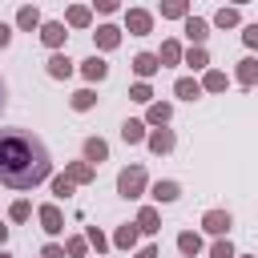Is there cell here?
Here are the masks:
<instances>
[{"label": "cell", "instance_id": "836d02e7", "mask_svg": "<svg viewBox=\"0 0 258 258\" xmlns=\"http://www.w3.org/2000/svg\"><path fill=\"white\" fill-rule=\"evenodd\" d=\"M60 246H64V258H85V254H89V242H85V234H69Z\"/></svg>", "mask_w": 258, "mask_h": 258}, {"label": "cell", "instance_id": "8d00e7d4", "mask_svg": "<svg viewBox=\"0 0 258 258\" xmlns=\"http://www.w3.org/2000/svg\"><path fill=\"white\" fill-rule=\"evenodd\" d=\"M242 44H246V48H250V56H254V48H258V20L242 24Z\"/></svg>", "mask_w": 258, "mask_h": 258}, {"label": "cell", "instance_id": "d590c367", "mask_svg": "<svg viewBox=\"0 0 258 258\" xmlns=\"http://www.w3.org/2000/svg\"><path fill=\"white\" fill-rule=\"evenodd\" d=\"M28 218H32V202H28V198H16V202L8 206V222L20 226V222H28Z\"/></svg>", "mask_w": 258, "mask_h": 258}, {"label": "cell", "instance_id": "f35d334b", "mask_svg": "<svg viewBox=\"0 0 258 258\" xmlns=\"http://www.w3.org/2000/svg\"><path fill=\"white\" fill-rule=\"evenodd\" d=\"M129 258H161V250H157V242H145V246H137Z\"/></svg>", "mask_w": 258, "mask_h": 258}, {"label": "cell", "instance_id": "30bf717a", "mask_svg": "<svg viewBox=\"0 0 258 258\" xmlns=\"http://www.w3.org/2000/svg\"><path fill=\"white\" fill-rule=\"evenodd\" d=\"M77 73L85 77V85L93 89V85H101V81H109V60L105 56H85V60H77Z\"/></svg>", "mask_w": 258, "mask_h": 258}, {"label": "cell", "instance_id": "b9f144b4", "mask_svg": "<svg viewBox=\"0 0 258 258\" xmlns=\"http://www.w3.org/2000/svg\"><path fill=\"white\" fill-rule=\"evenodd\" d=\"M4 105H8V85H4V77H0V113H4Z\"/></svg>", "mask_w": 258, "mask_h": 258}, {"label": "cell", "instance_id": "44dd1931", "mask_svg": "<svg viewBox=\"0 0 258 258\" xmlns=\"http://www.w3.org/2000/svg\"><path fill=\"white\" fill-rule=\"evenodd\" d=\"M60 173H64V177H69V181H73L77 189H81V185H93V181H97V169H93L89 161H81V157H77V161H64V169H60Z\"/></svg>", "mask_w": 258, "mask_h": 258}, {"label": "cell", "instance_id": "ab89813d", "mask_svg": "<svg viewBox=\"0 0 258 258\" xmlns=\"http://www.w3.org/2000/svg\"><path fill=\"white\" fill-rule=\"evenodd\" d=\"M40 258H64V246L60 242H44L40 246Z\"/></svg>", "mask_w": 258, "mask_h": 258}, {"label": "cell", "instance_id": "5b68a950", "mask_svg": "<svg viewBox=\"0 0 258 258\" xmlns=\"http://www.w3.org/2000/svg\"><path fill=\"white\" fill-rule=\"evenodd\" d=\"M121 40H125L121 24L105 20V24H97V32H93V52H97V56H105V52H117V48H121Z\"/></svg>", "mask_w": 258, "mask_h": 258}, {"label": "cell", "instance_id": "7bdbcfd3", "mask_svg": "<svg viewBox=\"0 0 258 258\" xmlns=\"http://www.w3.org/2000/svg\"><path fill=\"white\" fill-rule=\"evenodd\" d=\"M4 246H8V226L0 222V250H4Z\"/></svg>", "mask_w": 258, "mask_h": 258}, {"label": "cell", "instance_id": "cb8c5ba5", "mask_svg": "<svg viewBox=\"0 0 258 258\" xmlns=\"http://www.w3.org/2000/svg\"><path fill=\"white\" fill-rule=\"evenodd\" d=\"M145 137H149V125L141 117H125L121 121V141L125 145H145Z\"/></svg>", "mask_w": 258, "mask_h": 258}, {"label": "cell", "instance_id": "ba28073f", "mask_svg": "<svg viewBox=\"0 0 258 258\" xmlns=\"http://www.w3.org/2000/svg\"><path fill=\"white\" fill-rule=\"evenodd\" d=\"M149 198H153L157 210H161V206H173V202L181 198V181H177V177H157V181H149Z\"/></svg>", "mask_w": 258, "mask_h": 258}, {"label": "cell", "instance_id": "3957f363", "mask_svg": "<svg viewBox=\"0 0 258 258\" xmlns=\"http://www.w3.org/2000/svg\"><path fill=\"white\" fill-rule=\"evenodd\" d=\"M153 24H157L153 8H141V4L121 8V32H129V36H149V32H153Z\"/></svg>", "mask_w": 258, "mask_h": 258}, {"label": "cell", "instance_id": "4fadbf2b", "mask_svg": "<svg viewBox=\"0 0 258 258\" xmlns=\"http://www.w3.org/2000/svg\"><path fill=\"white\" fill-rule=\"evenodd\" d=\"M145 149H149L153 157H169V153L177 149V133H173V129H149Z\"/></svg>", "mask_w": 258, "mask_h": 258}, {"label": "cell", "instance_id": "60d3db41", "mask_svg": "<svg viewBox=\"0 0 258 258\" xmlns=\"http://www.w3.org/2000/svg\"><path fill=\"white\" fill-rule=\"evenodd\" d=\"M12 32H16V28H12V24H4V20H0V52H4V48H8V44H12Z\"/></svg>", "mask_w": 258, "mask_h": 258}, {"label": "cell", "instance_id": "7402d4cb", "mask_svg": "<svg viewBox=\"0 0 258 258\" xmlns=\"http://www.w3.org/2000/svg\"><path fill=\"white\" fill-rule=\"evenodd\" d=\"M246 20H242V8H234V4H222V8H214V16H210V28H242Z\"/></svg>", "mask_w": 258, "mask_h": 258}, {"label": "cell", "instance_id": "4316f807", "mask_svg": "<svg viewBox=\"0 0 258 258\" xmlns=\"http://www.w3.org/2000/svg\"><path fill=\"white\" fill-rule=\"evenodd\" d=\"M153 16H161V20H185V16H194V8H189V0H161V8L153 12Z\"/></svg>", "mask_w": 258, "mask_h": 258}, {"label": "cell", "instance_id": "484cf974", "mask_svg": "<svg viewBox=\"0 0 258 258\" xmlns=\"http://www.w3.org/2000/svg\"><path fill=\"white\" fill-rule=\"evenodd\" d=\"M198 85H202V93H226V89H230L234 81H230V77H226L222 69H214V64H210V69H206V73L198 77Z\"/></svg>", "mask_w": 258, "mask_h": 258}, {"label": "cell", "instance_id": "e575fe53", "mask_svg": "<svg viewBox=\"0 0 258 258\" xmlns=\"http://www.w3.org/2000/svg\"><path fill=\"white\" fill-rule=\"evenodd\" d=\"M206 258H238V250H234L230 238H214V242L206 246Z\"/></svg>", "mask_w": 258, "mask_h": 258}, {"label": "cell", "instance_id": "74e56055", "mask_svg": "<svg viewBox=\"0 0 258 258\" xmlns=\"http://www.w3.org/2000/svg\"><path fill=\"white\" fill-rule=\"evenodd\" d=\"M89 8H93V16H97V12H101V16H117V12H121V4H117V0H93Z\"/></svg>", "mask_w": 258, "mask_h": 258}, {"label": "cell", "instance_id": "7c38bea8", "mask_svg": "<svg viewBox=\"0 0 258 258\" xmlns=\"http://www.w3.org/2000/svg\"><path fill=\"white\" fill-rule=\"evenodd\" d=\"M129 69H133V77H137V81H153V77L161 73V60H157V52H149V48H141V52H133V60H129Z\"/></svg>", "mask_w": 258, "mask_h": 258}, {"label": "cell", "instance_id": "f6af8a7d", "mask_svg": "<svg viewBox=\"0 0 258 258\" xmlns=\"http://www.w3.org/2000/svg\"><path fill=\"white\" fill-rule=\"evenodd\" d=\"M238 258H258V254H238Z\"/></svg>", "mask_w": 258, "mask_h": 258}, {"label": "cell", "instance_id": "277c9868", "mask_svg": "<svg viewBox=\"0 0 258 258\" xmlns=\"http://www.w3.org/2000/svg\"><path fill=\"white\" fill-rule=\"evenodd\" d=\"M198 226H202L198 234H210V238H230L234 214H230V210H222V206H210V210L202 214V222H198Z\"/></svg>", "mask_w": 258, "mask_h": 258}, {"label": "cell", "instance_id": "8992f818", "mask_svg": "<svg viewBox=\"0 0 258 258\" xmlns=\"http://www.w3.org/2000/svg\"><path fill=\"white\" fill-rule=\"evenodd\" d=\"M36 222H40V230H44L52 242L64 234V214H60L56 202H40V206H36Z\"/></svg>", "mask_w": 258, "mask_h": 258}, {"label": "cell", "instance_id": "2e32d148", "mask_svg": "<svg viewBox=\"0 0 258 258\" xmlns=\"http://www.w3.org/2000/svg\"><path fill=\"white\" fill-rule=\"evenodd\" d=\"M60 20H64L69 32H85V28H93V8L89 4H69Z\"/></svg>", "mask_w": 258, "mask_h": 258}, {"label": "cell", "instance_id": "ee69618b", "mask_svg": "<svg viewBox=\"0 0 258 258\" xmlns=\"http://www.w3.org/2000/svg\"><path fill=\"white\" fill-rule=\"evenodd\" d=\"M0 258H16V254H12V250H8V246H4V250H0Z\"/></svg>", "mask_w": 258, "mask_h": 258}, {"label": "cell", "instance_id": "9a60e30c", "mask_svg": "<svg viewBox=\"0 0 258 258\" xmlns=\"http://www.w3.org/2000/svg\"><path fill=\"white\" fill-rule=\"evenodd\" d=\"M109 246H113V250H129V254H133V250L141 246V230H137L133 222H121V226L109 234Z\"/></svg>", "mask_w": 258, "mask_h": 258}, {"label": "cell", "instance_id": "7a4b0ae2", "mask_svg": "<svg viewBox=\"0 0 258 258\" xmlns=\"http://www.w3.org/2000/svg\"><path fill=\"white\" fill-rule=\"evenodd\" d=\"M145 194H149V169H145L141 161L125 165V169L117 173V198H125V202H141Z\"/></svg>", "mask_w": 258, "mask_h": 258}, {"label": "cell", "instance_id": "ffe728a7", "mask_svg": "<svg viewBox=\"0 0 258 258\" xmlns=\"http://www.w3.org/2000/svg\"><path fill=\"white\" fill-rule=\"evenodd\" d=\"M173 246H177L181 258H202V254H206V238H202L198 230H181V234L173 238Z\"/></svg>", "mask_w": 258, "mask_h": 258}, {"label": "cell", "instance_id": "4dcf8cb0", "mask_svg": "<svg viewBox=\"0 0 258 258\" xmlns=\"http://www.w3.org/2000/svg\"><path fill=\"white\" fill-rule=\"evenodd\" d=\"M48 194H52V202H69V198L77 194V185H73L64 173H52V177H48Z\"/></svg>", "mask_w": 258, "mask_h": 258}, {"label": "cell", "instance_id": "5bb4252c", "mask_svg": "<svg viewBox=\"0 0 258 258\" xmlns=\"http://www.w3.org/2000/svg\"><path fill=\"white\" fill-rule=\"evenodd\" d=\"M40 24H44V12L36 4H20L16 16H12V28L16 32H40Z\"/></svg>", "mask_w": 258, "mask_h": 258}, {"label": "cell", "instance_id": "8fae6325", "mask_svg": "<svg viewBox=\"0 0 258 258\" xmlns=\"http://www.w3.org/2000/svg\"><path fill=\"white\" fill-rule=\"evenodd\" d=\"M73 73H77V60L69 52H48V60H44V77L48 81H69Z\"/></svg>", "mask_w": 258, "mask_h": 258}, {"label": "cell", "instance_id": "d4e9b609", "mask_svg": "<svg viewBox=\"0 0 258 258\" xmlns=\"http://www.w3.org/2000/svg\"><path fill=\"white\" fill-rule=\"evenodd\" d=\"M181 52H185V44H181L177 36H165V40H161V48H157V60H161V69H173V64H181Z\"/></svg>", "mask_w": 258, "mask_h": 258}, {"label": "cell", "instance_id": "e0dca14e", "mask_svg": "<svg viewBox=\"0 0 258 258\" xmlns=\"http://www.w3.org/2000/svg\"><path fill=\"white\" fill-rule=\"evenodd\" d=\"M149 129H169V121H173V101H153V105H145V117H141Z\"/></svg>", "mask_w": 258, "mask_h": 258}, {"label": "cell", "instance_id": "83f0119b", "mask_svg": "<svg viewBox=\"0 0 258 258\" xmlns=\"http://www.w3.org/2000/svg\"><path fill=\"white\" fill-rule=\"evenodd\" d=\"M181 64L189 69V77H202L210 69V48H185L181 52Z\"/></svg>", "mask_w": 258, "mask_h": 258}, {"label": "cell", "instance_id": "1f68e13d", "mask_svg": "<svg viewBox=\"0 0 258 258\" xmlns=\"http://www.w3.org/2000/svg\"><path fill=\"white\" fill-rule=\"evenodd\" d=\"M85 242H89V250H97V258H105L113 246H109V234L101 230V226H85Z\"/></svg>", "mask_w": 258, "mask_h": 258}, {"label": "cell", "instance_id": "ac0fdd59", "mask_svg": "<svg viewBox=\"0 0 258 258\" xmlns=\"http://www.w3.org/2000/svg\"><path fill=\"white\" fill-rule=\"evenodd\" d=\"M81 161H89L93 169H97L101 161H109V141H105V137H97V133H93V137H85V141H81Z\"/></svg>", "mask_w": 258, "mask_h": 258}, {"label": "cell", "instance_id": "6da1fadb", "mask_svg": "<svg viewBox=\"0 0 258 258\" xmlns=\"http://www.w3.org/2000/svg\"><path fill=\"white\" fill-rule=\"evenodd\" d=\"M52 177L48 145L28 129H0V185L12 194H32Z\"/></svg>", "mask_w": 258, "mask_h": 258}, {"label": "cell", "instance_id": "603a6c76", "mask_svg": "<svg viewBox=\"0 0 258 258\" xmlns=\"http://www.w3.org/2000/svg\"><path fill=\"white\" fill-rule=\"evenodd\" d=\"M234 85H242V89H254L258 85V56H242L238 64H234V77H230Z\"/></svg>", "mask_w": 258, "mask_h": 258}, {"label": "cell", "instance_id": "d6a6232c", "mask_svg": "<svg viewBox=\"0 0 258 258\" xmlns=\"http://www.w3.org/2000/svg\"><path fill=\"white\" fill-rule=\"evenodd\" d=\"M129 101L153 105V101H157V97H153V85H149V81H133V85H129Z\"/></svg>", "mask_w": 258, "mask_h": 258}, {"label": "cell", "instance_id": "f546056e", "mask_svg": "<svg viewBox=\"0 0 258 258\" xmlns=\"http://www.w3.org/2000/svg\"><path fill=\"white\" fill-rule=\"evenodd\" d=\"M97 101H101V97H97V89H89V85H85V89H77V93L69 97V109H73V113H89V109H97Z\"/></svg>", "mask_w": 258, "mask_h": 258}, {"label": "cell", "instance_id": "52a82bcc", "mask_svg": "<svg viewBox=\"0 0 258 258\" xmlns=\"http://www.w3.org/2000/svg\"><path fill=\"white\" fill-rule=\"evenodd\" d=\"M210 16H185L181 20V36L189 40V48H206V40H210Z\"/></svg>", "mask_w": 258, "mask_h": 258}, {"label": "cell", "instance_id": "f1b7e54d", "mask_svg": "<svg viewBox=\"0 0 258 258\" xmlns=\"http://www.w3.org/2000/svg\"><path fill=\"white\" fill-rule=\"evenodd\" d=\"M173 97H177V101H198V97H206V93H202L198 77H189V73H185V77H177V81H173Z\"/></svg>", "mask_w": 258, "mask_h": 258}, {"label": "cell", "instance_id": "9c48e42d", "mask_svg": "<svg viewBox=\"0 0 258 258\" xmlns=\"http://www.w3.org/2000/svg\"><path fill=\"white\" fill-rule=\"evenodd\" d=\"M36 36H40V44H44L48 52H64V40H69V28H64V20H44Z\"/></svg>", "mask_w": 258, "mask_h": 258}, {"label": "cell", "instance_id": "d6986e66", "mask_svg": "<svg viewBox=\"0 0 258 258\" xmlns=\"http://www.w3.org/2000/svg\"><path fill=\"white\" fill-rule=\"evenodd\" d=\"M133 226L145 234V238H153V234H161V210L153 206V202H145L141 210H137V218H133Z\"/></svg>", "mask_w": 258, "mask_h": 258}]
</instances>
